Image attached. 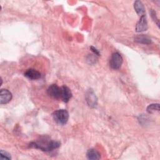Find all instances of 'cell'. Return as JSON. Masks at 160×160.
Segmentation results:
<instances>
[{"mask_svg":"<svg viewBox=\"0 0 160 160\" xmlns=\"http://www.w3.org/2000/svg\"><path fill=\"white\" fill-rule=\"evenodd\" d=\"M91 51L96 54V55H98V56H99V52L98 50H97V49H96L93 46H91Z\"/></svg>","mask_w":160,"mask_h":160,"instance_id":"cell-16","label":"cell"},{"mask_svg":"<svg viewBox=\"0 0 160 160\" xmlns=\"http://www.w3.org/2000/svg\"><path fill=\"white\" fill-rule=\"evenodd\" d=\"M122 62V57L119 52H116L112 54L109 61V66L113 69H118L121 68Z\"/></svg>","mask_w":160,"mask_h":160,"instance_id":"cell-3","label":"cell"},{"mask_svg":"<svg viewBox=\"0 0 160 160\" xmlns=\"http://www.w3.org/2000/svg\"><path fill=\"white\" fill-rule=\"evenodd\" d=\"M0 157H1V159H11V157L10 156V154L7 152L6 151H4L3 150H1L0 151Z\"/></svg>","mask_w":160,"mask_h":160,"instance_id":"cell-14","label":"cell"},{"mask_svg":"<svg viewBox=\"0 0 160 160\" xmlns=\"http://www.w3.org/2000/svg\"><path fill=\"white\" fill-rule=\"evenodd\" d=\"M12 99L11 92L6 89H2L0 91V103L1 104H5L11 101Z\"/></svg>","mask_w":160,"mask_h":160,"instance_id":"cell-6","label":"cell"},{"mask_svg":"<svg viewBox=\"0 0 160 160\" xmlns=\"http://www.w3.org/2000/svg\"><path fill=\"white\" fill-rule=\"evenodd\" d=\"M54 121L58 124L64 125L69 119V113L66 109H58L52 113Z\"/></svg>","mask_w":160,"mask_h":160,"instance_id":"cell-2","label":"cell"},{"mask_svg":"<svg viewBox=\"0 0 160 160\" xmlns=\"http://www.w3.org/2000/svg\"><path fill=\"white\" fill-rule=\"evenodd\" d=\"M61 146V143L58 141L50 139L48 137H42L37 141L31 142L29 144V147L39 149L45 152L52 151Z\"/></svg>","mask_w":160,"mask_h":160,"instance_id":"cell-1","label":"cell"},{"mask_svg":"<svg viewBox=\"0 0 160 160\" xmlns=\"http://www.w3.org/2000/svg\"><path fill=\"white\" fill-rule=\"evenodd\" d=\"M150 14H151V17H152L153 21L156 22V24H157L158 26H159V20H158V18H157L156 12H155L154 10L151 9Z\"/></svg>","mask_w":160,"mask_h":160,"instance_id":"cell-15","label":"cell"},{"mask_svg":"<svg viewBox=\"0 0 160 160\" xmlns=\"http://www.w3.org/2000/svg\"><path fill=\"white\" fill-rule=\"evenodd\" d=\"M134 41L138 43L145 44H149L151 43V40L148 36H146L143 34L139 35L134 38Z\"/></svg>","mask_w":160,"mask_h":160,"instance_id":"cell-12","label":"cell"},{"mask_svg":"<svg viewBox=\"0 0 160 160\" xmlns=\"http://www.w3.org/2000/svg\"><path fill=\"white\" fill-rule=\"evenodd\" d=\"M86 99L88 102V104L91 107L94 108L97 105L98 99L94 94V91L92 89H89L86 94Z\"/></svg>","mask_w":160,"mask_h":160,"instance_id":"cell-5","label":"cell"},{"mask_svg":"<svg viewBox=\"0 0 160 160\" xmlns=\"http://www.w3.org/2000/svg\"><path fill=\"white\" fill-rule=\"evenodd\" d=\"M86 156L88 159H91V160L99 159L101 158L100 153L94 149H89L87 152Z\"/></svg>","mask_w":160,"mask_h":160,"instance_id":"cell-10","label":"cell"},{"mask_svg":"<svg viewBox=\"0 0 160 160\" xmlns=\"http://www.w3.org/2000/svg\"><path fill=\"white\" fill-rule=\"evenodd\" d=\"M148 29V22L145 14L141 16L139 21L136 26V31L137 32H142L146 31Z\"/></svg>","mask_w":160,"mask_h":160,"instance_id":"cell-8","label":"cell"},{"mask_svg":"<svg viewBox=\"0 0 160 160\" xmlns=\"http://www.w3.org/2000/svg\"><path fill=\"white\" fill-rule=\"evenodd\" d=\"M72 97V92L69 88L66 86L61 87L60 99L64 102H68Z\"/></svg>","mask_w":160,"mask_h":160,"instance_id":"cell-7","label":"cell"},{"mask_svg":"<svg viewBox=\"0 0 160 160\" xmlns=\"http://www.w3.org/2000/svg\"><path fill=\"white\" fill-rule=\"evenodd\" d=\"M134 8L137 14L142 16L145 13V9L143 4L140 1H136L134 3Z\"/></svg>","mask_w":160,"mask_h":160,"instance_id":"cell-11","label":"cell"},{"mask_svg":"<svg viewBox=\"0 0 160 160\" xmlns=\"http://www.w3.org/2000/svg\"><path fill=\"white\" fill-rule=\"evenodd\" d=\"M24 76L30 79L35 80L41 78V73L34 69H29L25 72Z\"/></svg>","mask_w":160,"mask_h":160,"instance_id":"cell-9","label":"cell"},{"mask_svg":"<svg viewBox=\"0 0 160 160\" xmlns=\"http://www.w3.org/2000/svg\"><path fill=\"white\" fill-rule=\"evenodd\" d=\"M48 94L54 99H60L61 94V88L58 86L56 84H51L47 90Z\"/></svg>","mask_w":160,"mask_h":160,"instance_id":"cell-4","label":"cell"},{"mask_svg":"<svg viewBox=\"0 0 160 160\" xmlns=\"http://www.w3.org/2000/svg\"><path fill=\"white\" fill-rule=\"evenodd\" d=\"M159 111V104H149L147 108V112L148 113H154Z\"/></svg>","mask_w":160,"mask_h":160,"instance_id":"cell-13","label":"cell"}]
</instances>
